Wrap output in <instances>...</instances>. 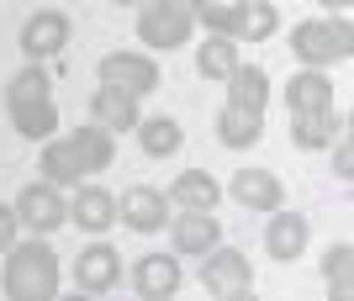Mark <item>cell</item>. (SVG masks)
Segmentation results:
<instances>
[{
  "label": "cell",
  "instance_id": "9a60e30c",
  "mask_svg": "<svg viewBox=\"0 0 354 301\" xmlns=\"http://www.w3.org/2000/svg\"><path fill=\"white\" fill-rule=\"evenodd\" d=\"M349 133V111H301V117H291V143L296 148H333L339 137Z\"/></svg>",
  "mask_w": 354,
  "mask_h": 301
},
{
  "label": "cell",
  "instance_id": "4dcf8cb0",
  "mask_svg": "<svg viewBox=\"0 0 354 301\" xmlns=\"http://www.w3.org/2000/svg\"><path fill=\"white\" fill-rule=\"evenodd\" d=\"M16 227H21V217H16V206H0V254L16 243Z\"/></svg>",
  "mask_w": 354,
  "mask_h": 301
},
{
  "label": "cell",
  "instance_id": "8fae6325",
  "mask_svg": "<svg viewBox=\"0 0 354 301\" xmlns=\"http://www.w3.org/2000/svg\"><path fill=\"white\" fill-rule=\"evenodd\" d=\"M307 238H312V222L301 217V211H286V206L270 211V227H265V254L270 259L296 264V259L307 254Z\"/></svg>",
  "mask_w": 354,
  "mask_h": 301
},
{
  "label": "cell",
  "instance_id": "7c38bea8",
  "mask_svg": "<svg viewBox=\"0 0 354 301\" xmlns=\"http://www.w3.org/2000/svg\"><path fill=\"white\" fill-rule=\"evenodd\" d=\"M122 280V254L111 249V243H90L85 254L74 259V286L90 291V296H101V291H111Z\"/></svg>",
  "mask_w": 354,
  "mask_h": 301
},
{
  "label": "cell",
  "instance_id": "3957f363",
  "mask_svg": "<svg viewBox=\"0 0 354 301\" xmlns=\"http://www.w3.org/2000/svg\"><path fill=\"white\" fill-rule=\"evenodd\" d=\"M196 32V16L185 6H169V0H148L138 6V43L143 48H159V53H175V48L191 43Z\"/></svg>",
  "mask_w": 354,
  "mask_h": 301
},
{
  "label": "cell",
  "instance_id": "83f0119b",
  "mask_svg": "<svg viewBox=\"0 0 354 301\" xmlns=\"http://www.w3.org/2000/svg\"><path fill=\"white\" fill-rule=\"evenodd\" d=\"M53 90V79H48V69L43 64H27L21 75L6 85V106H21V101H37V95H48Z\"/></svg>",
  "mask_w": 354,
  "mask_h": 301
},
{
  "label": "cell",
  "instance_id": "e0dca14e",
  "mask_svg": "<svg viewBox=\"0 0 354 301\" xmlns=\"http://www.w3.org/2000/svg\"><path fill=\"white\" fill-rule=\"evenodd\" d=\"M69 222L85 227V233H106V227L117 222V196L106 191V185H74V201H69Z\"/></svg>",
  "mask_w": 354,
  "mask_h": 301
},
{
  "label": "cell",
  "instance_id": "9c48e42d",
  "mask_svg": "<svg viewBox=\"0 0 354 301\" xmlns=\"http://www.w3.org/2000/svg\"><path fill=\"white\" fill-rule=\"evenodd\" d=\"M169 196H164L159 185H127L117 201V222H127L133 233H164V222H169Z\"/></svg>",
  "mask_w": 354,
  "mask_h": 301
},
{
  "label": "cell",
  "instance_id": "4316f807",
  "mask_svg": "<svg viewBox=\"0 0 354 301\" xmlns=\"http://www.w3.org/2000/svg\"><path fill=\"white\" fill-rule=\"evenodd\" d=\"M323 286L333 296H349L354 291V243H333L323 254Z\"/></svg>",
  "mask_w": 354,
  "mask_h": 301
},
{
  "label": "cell",
  "instance_id": "277c9868",
  "mask_svg": "<svg viewBox=\"0 0 354 301\" xmlns=\"http://www.w3.org/2000/svg\"><path fill=\"white\" fill-rule=\"evenodd\" d=\"M201 286H207V296L217 301H243L254 291V264L249 254H238V249H207L201 254Z\"/></svg>",
  "mask_w": 354,
  "mask_h": 301
},
{
  "label": "cell",
  "instance_id": "f546056e",
  "mask_svg": "<svg viewBox=\"0 0 354 301\" xmlns=\"http://www.w3.org/2000/svg\"><path fill=\"white\" fill-rule=\"evenodd\" d=\"M333 180H344V185L354 180V143H349V133L333 143Z\"/></svg>",
  "mask_w": 354,
  "mask_h": 301
},
{
  "label": "cell",
  "instance_id": "52a82bcc",
  "mask_svg": "<svg viewBox=\"0 0 354 301\" xmlns=\"http://www.w3.org/2000/svg\"><path fill=\"white\" fill-rule=\"evenodd\" d=\"M64 48H69V16L53 11V6L32 11L27 27H21V53H27V64H48V59H59Z\"/></svg>",
  "mask_w": 354,
  "mask_h": 301
},
{
  "label": "cell",
  "instance_id": "ac0fdd59",
  "mask_svg": "<svg viewBox=\"0 0 354 301\" xmlns=\"http://www.w3.org/2000/svg\"><path fill=\"white\" fill-rule=\"evenodd\" d=\"M37 175H43L48 185H59V191H74V185H85V164H80V153L69 148V137H48V143H43Z\"/></svg>",
  "mask_w": 354,
  "mask_h": 301
},
{
  "label": "cell",
  "instance_id": "2e32d148",
  "mask_svg": "<svg viewBox=\"0 0 354 301\" xmlns=\"http://www.w3.org/2000/svg\"><path fill=\"white\" fill-rule=\"evenodd\" d=\"M180 259L175 254H143L138 259V270H133V291L138 296H148V301H169L180 291Z\"/></svg>",
  "mask_w": 354,
  "mask_h": 301
},
{
  "label": "cell",
  "instance_id": "8992f818",
  "mask_svg": "<svg viewBox=\"0 0 354 301\" xmlns=\"http://www.w3.org/2000/svg\"><path fill=\"white\" fill-rule=\"evenodd\" d=\"M16 217H21V227H32V233H59L64 222H69V201H64V191L59 185H48V180H37V185H27L21 196H16Z\"/></svg>",
  "mask_w": 354,
  "mask_h": 301
},
{
  "label": "cell",
  "instance_id": "ffe728a7",
  "mask_svg": "<svg viewBox=\"0 0 354 301\" xmlns=\"http://www.w3.org/2000/svg\"><path fill=\"white\" fill-rule=\"evenodd\" d=\"M328 106H333V79H328L323 69L291 75V85H286V111H291V117H301V111H328Z\"/></svg>",
  "mask_w": 354,
  "mask_h": 301
},
{
  "label": "cell",
  "instance_id": "1f68e13d",
  "mask_svg": "<svg viewBox=\"0 0 354 301\" xmlns=\"http://www.w3.org/2000/svg\"><path fill=\"white\" fill-rule=\"evenodd\" d=\"M317 6H333V11H344V6H354V0H317Z\"/></svg>",
  "mask_w": 354,
  "mask_h": 301
},
{
  "label": "cell",
  "instance_id": "4fadbf2b",
  "mask_svg": "<svg viewBox=\"0 0 354 301\" xmlns=\"http://www.w3.org/2000/svg\"><path fill=\"white\" fill-rule=\"evenodd\" d=\"M90 122L106 127V133H133L143 111H138V95L133 90H117V85H101V90L90 95Z\"/></svg>",
  "mask_w": 354,
  "mask_h": 301
},
{
  "label": "cell",
  "instance_id": "5bb4252c",
  "mask_svg": "<svg viewBox=\"0 0 354 301\" xmlns=\"http://www.w3.org/2000/svg\"><path fill=\"white\" fill-rule=\"evenodd\" d=\"M281 32V11L270 6V0H238L233 6V21H227V37L238 48L243 43H270Z\"/></svg>",
  "mask_w": 354,
  "mask_h": 301
},
{
  "label": "cell",
  "instance_id": "603a6c76",
  "mask_svg": "<svg viewBox=\"0 0 354 301\" xmlns=\"http://www.w3.org/2000/svg\"><path fill=\"white\" fill-rule=\"evenodd\" d=\"M164 196H169V206H196V211H217V201H222V185L212 180L207 169H185V175H175V185H169Z\"/></svg>",
  "mask_w": 354,
  "mask_h": 301
},
{
  "label": "cell",
  "instance_id": "d4e9b609",
  "mask_svg": "<svg viewBox=\"0 0 354 301\" xmlns=\"http://www.w3.org/2000/svg\"><path fill=\"white\" fill-rule=\"evenodd\" d=\"M270 101V75L259 64H238L227 75V106H249V111H265Z\"/></svg>",
  "mask_w": 354,
  "mask_h": 301
},
{
  "label": "cell",
  "instance_id": "d6986e66",
  "mask_svg": "<svg viewBox=\"0 0 354 301\" xmlns=\"http://www.w3.org/2000/svg\"><path fill=\"white\" fill-rule=\"evenodd\" d=\"M265 137V111H249V106H222L217 111V143L222 148H254Z\"/></svg>",
  "mask_w": 354,
  "mask_h": 301
},
{
  "label": "cell",
  "instance_id": "44dd1931",
  "mask_svg": "<svg viewBox=\"0 0 354 301\" xmlns=\"http://www.w3.org/2000/svg\"><path fill=\"white\" fill-rule=\"evenodd\" d=\"M11 111V127L27 143H48V137L59 133V106H53V95H37V101H21V106H6Z\"/></svg>",
  "mask_w": 354,
  "mask_h": 301
},
{
  "label": "cell",
  "instance_id": "484cf974",
  "mask_svg": "<svg viewBox=\"0 0 354 301\" xmlns=\"http://www.w3.org/2000/svg\"><path fill=\"white\" fill-rule=\"evenodd\" d=\"M133 133H138V143H143L148 159H169V153H180V143H185V133H180L175 117H143Z\"/></svg>",
  "mask_w": 354,
  "mask_h": 301
},
{
  "label": "cell",
  "instance_id": "7a4b0ae2",
  "mask_svg": "<svg viewBox=\"0 0 354 301\" xmlns=\"http://www.w3.org/2000/svg\"><path fill=\"white\" fill-rule=\"evenodd\" d=\"M291 53L307 69H328V64H349L354 59V27L349 16H328V21H296L291 27Z\"/></svg>",
  "mask_w": 354,
  "mask_h": 301
},
{
  "label": "cell",
  "instance_id": "f1b7e54d",
  "mask_svg": "<svg viewBox=\"0 0 354 301\" xmlns=\"http://www.w3.org/2000/svg\"><path fill=\"white\" fill-rule=\"evenodd\" d=\"M191 16L201 21L207 32H222L227 37V21H233V6H222V0H201V6H191Z\"/></svg>",
  "mask_w": 354,
  "mask_h": 301
},
{
  "label": "cell",
  "instance_id": "7402d4cb",
  "mask_svg": "<svg viewBox=\"0 0 354 301\" xmlns=\"http://www.w3.org/2000/svg\"><path fill=\"white\" fill-rule=\"evenodd\" d=\"M69 148L80 153L85 175H106V169H111V159H117V133H106V127L85 122L80 133H69Z\"/></svg>",
  "mask_w": 354,
  "mask_h": 301
},
{
  "label": "cell",
  "instance_id": "ba28073f",
  "mask_svg": "<svg viewBox=\"0 0 354 301\" xmlns=\"http://www.w3.org/2000/svg\"><path fill=\"white\" fill-rule=\"evenodd\" d=\"M180 217H169V243H175V254L185 259H201L207 249H217L222 243V222L212 217V211H196V206H175Z\"/></svg>",
  "mask_w": 354,
  "mask_h": 301
},
{
  "label": "cell",
  "instance_id": "d6a6232c",
  "mask_svg": "<svg viewBox=\"0 0 354 301\" xmlns=\"http://www.w3.org/2000/svg\"><path fill=\"white\" fill-rule=\"evenodd\" d=\"M169 6H185V11H191V6H201V0H169Z\"/></svg>",
  "mask_w": 354,
  "mask_h": 301
},
{
  "label": "cell",
  "instance_id": "6da1fadb",
  "mask_svg": "<svg viewBox=\"0 0 354 301\" xmlns=\"http://www.w3.org/2000/svg\"><path fill=\"white\" fill-rule=\"evenodd\" d=\"M0 286L11 301H53L59 296V254L48 249L43 233H32V238H16L6 249V275H0Z\"/></svg>",
  "mask_w": 354,
  "mask_h": 301
},
{
  "label": "cell",
  "instance_id": "cb8c5ba5",
  "mask_svg": "<svg viewBox=\"0 0 354 301\" xmlns=\"http://www.w3.org/2000/svg\"><path fill=\"white\" fill-rule=\"evenodd\" d=\"M238 64H243V59H238V43H233V37H222V32H207V43L196 48V75H201V79H227Z\"/></svg>",
  "mask_w": 354,
  "mask_h": 301
},
{
  "label": "cell",
  "instance_id": "836d02e7",
  "mask_svg": "<svg viewBox=\"0 0 354 301\" xmlns=\"http://www.w3.org/2000/svg\"><path fill=\"white\" fill-rule=\"evenodd\" d=\"M111 6H148V0H111Z\"/></svg>",
  "mask_w": 354,
  "mask_h": 301
},
{
  "label": "cell",
  "instance_id": "5b68a950",
  "mask_svg": "<svg viewBox=\"0 0 354 301\" xmlns=\"http://www.w3.org/2000/svg\"><path fill=\"white\" fill-rule=\"evenodd\" d=\"M95 75H101V85L133 90L138 101L159 90V64H153V53H106V59L95 64Z\"/></svg>",
  "mask_w": 354,
  "mask_h": 301
},
{
  "label": "cell",
  "instance_id": "30bf717a",
  "mask_svg": "<svg viewBox=\"0 0 354 301\" xmlns=\"http://www.w3.org/2000/svg\"><path fill=\"white\" fill-rule=\"evenodd\" d=\"M227 196L243 211H265L270 217L275 206H286V185H281L275 169H238L233 180H227Z\"/></svg>",
  "mask_w": 354,
  "mask_h": 301
}]
</instances>
